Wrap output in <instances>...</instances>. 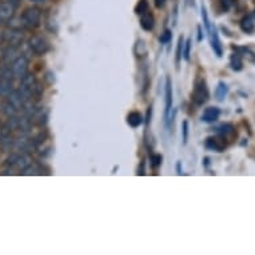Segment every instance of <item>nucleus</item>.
Masks as SVG:
<instances>
[{
  "label": "nucleus",
  "instance_id": "1",
  "mask_svg": "<svg viewBox=\"0 0 255 255\" xmlns=\"http://www.w3.org/2000/svg\"><path fill=\"white\" fill-rule=\"evenodd\" d=\"M193 102L194 105L197 107H201L209 101L210 98V92L209 87H207V83L203 78H198L195 80V84H194V91H193Z\"/></svg>",
  "mask_w": 255,
  "mask_h": 255
},
{
  "label": "nucleus",
  "instance_id": "2",
  "mask_svg": "<svg viewBox=\"0 0 255 255\" xmlns=\"http://www.w3.org/2000/svg\"><path fill=\"white\" fill-rule=\"evenodd\" d=\"M21 19L24 21L25 28H35L42 21V11L38 7H29V8L24 9Z\"/></svg>",
  "mask_w": 255,
  "mask_h": 255
},
{
  "label": "nucleus",
  "instance_id": "3",
  "mask_svg": "<svg viewBox=\"0 0 255 255\" xmlns=\"http://www.w3.org/2000/svg\"><path fill=\"white\" fill-rule=\"evenodd\" d=\"M28 46L29 48L32 50L35 55H38V56H43V55H46L48 51H50V44L47 42L46 39L40 36V35H34V36H31L28 40Z\"/></svg>",
  "mask_w": 255,
  "mask_h": 255
},
{
  "label": "nucleus",
  "instance_id": "4",
  "mask_svg": "<svg viewBox=\"0 0 255 255\" xmlns=\"http://www.w3.org/2000/svg\"><path fill=\"white\" fill-rule=\"evenodd\" d=\"M205 28L207 35H209L211 48H213V51L215 52V55L221 58L222 55H223V47H222L221 39H219V35H218L217 27H215L214 23H210V24L207 25V27H205Z\"/></svg>",
  "mask_w": 255,
  "mask_h": 255
},
{
  "label": "nucleus",
  "instance_id": "5",
  "mask_svg": "<svg viewBox=\"0 0 255 255\" xmlns=\"http://www.w3.org/2000/svg\"><path fill=\"white\" fill-rule=\"evenodd\" d=\"M164 98H166V106H164V123H166L167 127H170V118H171L172 110V83L170 78L166 79V92H164Z\"/></svg>",
  "mask_w": 255,
  "mask_h": 255
},
{
  "label": "nucleus",
  "instance_id": "6",
  "mask_svg": "<svg viewBox=\"0 0 255 255\" xmlns=\"http://www.w3.org/2000/svg\"><path fill=\"white\" fill-rule=\"evenodd\" d=\"M9 67H11L13 72V78L15 79H21L28 72V59L20 55Z\"/></svg>",
  "mask_w": 255,
  "mask_h": 255
},
{
  "label": "nucleus",
  "instance_id": "7",
  "mask_svg": "<svg viewBox=\"0 0 255 255\" xmlns=\"http://www.w3.org/2000/svg\"><path fill=\"white\" fill-rule=\"evenodd\" d=\"M3 40H4L8 46L19 47L24 40V35L21 32V29H13L9 28L3 32Z\"/></svg>",
  "mask_w": 255,
  "mask_h": 255
},
{
  "label": "nucleus",
  "instance_id": "8",
  "mask_svg": "<svg viewBox=\"0 0 255 255\" xmlns=\"http://www.w3.org/2000/svg\"><path fill=\"white\" fill-rule=\"evenodd\" d=\"M226 140L227 139H225L223 136H219V135H217V136H210V138L206 139L205 147L207 150L222 152V151H225V148L227 147Z\"/></svg>",
  "mask_w": 255,
  "mask_h": 255
},
{
  "label": "nucleus",
  "instance_id": "9",
  "mask_svg": "<svg viewBox=\"0 0 255 255\" xmlns=\"http://www.w3.org/2000/svg\"><path fill=\"white\" fill-rule=\"evenodd\" d=\"M16 5L12 4L11 1H3L0 3V23H7V21L13 17Z\"/></svg>",
  "mask_w": 255,
  "mask_h": 255
},
{
  "label": "nucleus",
  "instance_id": "10",
  "mask_svg": "<svg viewBox=\"0 0 255 255\" xmlns=\"http://www.w3.org/2000/svg\"><path fill=\"white\" fill-rule=\"evenodd\" d=\"M7 102H8L9 105L12 106L16 111L23 110V106H24V99L20 97V94L17 92V90H13L12 92H9L8 97H7Z\"/></svg>",
  "mask_w": 255,
  "mask_h": 255
},
{
  "label": "nucleus",
  "instance_id": "11",
  "mask_svg": "<svg viewBox=\"0 0 255 255\" xmlns=\"http://www.w3.org/2000/svg\"><path fill=\"white\" fill-rule=\"evenodd\" d=\"M1 55H3V60H4L7 64H12L15 60H16L19 56H20V52L17 51V47H12V46H7L4 48V51L1 52Z\"/></svg>",
  "mask_w": 255,
  "mask_h": 255
},
{
  "label": "nucleus",
  "instance_id": "12",
  "mask_svg": "<svg viewBox=\"0 0 255 255\" xmlns=\"http://www.w3.org/2000/svg\"><path fill=\"white\" fill-rule=\"evenodd\" d=\"M221 117V110L218 107H207V109L203 111V115H202V121L206 122V123H214L217 122Z\"/></svg>",
  "mask_w": 255,
  "mask_h": 255
},
{
  "label": "nucleus",
  "instance_id": "13",
  "mask_svg": "<svg viewBox=\"0 0 255 255\" xmlns=\"http://www.w3.org/2000/svg\"><path fill=\"white\" fill-rule=\"evenodd\" d=\"M140 27H142L144 31H147V32H150V31L154 29L155 19H154V15H152L150 11H147L146 13L140 15Z\"/></svg>",
  "mask_w": 255,
  "mask_h": 255
},
{
  "label": "nucleus",
  "instance_id": "14",
  "mask_svg": "<svg viewBox=\"0 0 255 255\" xmlns=\"http://www.w3.org/2000/svg\"><path fill=\"white\" fill-rule=\"evenodd\" d=\"M241 29L247 35H253L255 32V20L251 15H246L241 20Z\"/></svg>",
  "mask_w": 255,
  "mask_h": 255
},
{
  "label": "nucleus",
  "instance_id": "15",
  "mask_svg": "<svg viewBox=\"0 0 255 255\" xmlns=\"http://www.w3.org/2000/svg\"><path fill=\"white\" fill-rule=\"evenodd\" d=\"M32 164V158H31V155L28 152H23V154H19L17 156L16 163H15V167L19 168L20 171L25 170V168L28 167Z\"/></svg>",
  "mask_w": 255,
  "mask_h": 255
},
{
  "label": "nucleus",
  "instance_id": "16",
  "mask_svg": "<svg viewBox=\"0 0 255 255\" xmlns=\"http://www.w3.org/2000/svg\"><path fill=\"white\" fill-rule=\"evenodd\" d=\"M127 123H128V126L132 127V128L139 127V126L143 123L142 114L138 113V111H132V113H130L127 115Z\"/></svg>",
  "mask_w": 255,
  "mask_h": 255
},
{
  "label": "nucleus",
  "instance_id": "17",
  "mask_svg": "<svg viewBox=\"0 0 255 255\" xmlns=\"http://www.w3.org/2000/svg\"><path fill=\"white\" fill-rule=\"evenodd\" d=\"M230 67L233 71L239 72L243 70V60L242 55H239L238 52H235L230 56Z\"/></svg>",
  "mask_w": 255,
  "mask_h": 255
},
{
  "label": "nucleus",
  "instance_id": "18",
  "mask_svg": "<svg viewBox=\"0 0 255 255\" xmlns=\"http://www.w3.org/2000/svg\"><path fill=\"white\" fill-rule=\"evenodd\" d=\"M227 94H229V87H227V84L221 80L217 86V90H215V98H217V101L223 102L226 99Z\"/></svg>",
  "mask_w": 255,
  "mask_h": 255
},
{
  "label": "nucleus",
  "instance_id": "19",
  "mask_svg": "<svg viewBox=\"0 0 255 255\" xmlns=\"http://www.w3.org/2000/svg\"><path fill=\"white\" fill-rule=\"evenodd\" d=\"M13 91L12 80H7L0 78V97H8L9 92Z\"/></svg>",
  "mask_w": 255,
  "mask_h": 255
},
{
  "label": "nucleus",
  "instance_id": "20",
  "mask_svg": "<svg viewBox=\"0 0 255 255\" xmlns=\"http://www.w3.org/2000/svg\"><path fill=\"white\" fill-rule=\"evenodd\" d=\"M235 128L234 126L230 125V123H226V125H222L221 127H218L217 128V135L219 136H223L225 139H227L230 135H234Z\"/></svg>",
  "mask_w": 255,
  "mask_h": 255
},
{
  "label": "nucleus",
  "instance_id": "21",
  "mask_svg": "<svg viewBox=\"0 0 255 255\" xmlns=\"http://www.w3.org/2000/svg\"><path fill=\"white\" fill-rule=\"evenodd\" d=\"M7 24H8L9 28H13V29H23L25 28L24 27V21L23 19L20 17H11L8 21H7Z\"/></svg>",
  "mask_w": 255,
  "mask_h": 255
},
{
  "label": "nucleus",
  "instance_id": "22",
  "mask_svg": "<svg viewBox=\"0 0 255 255\" xmlns=\"http://www.w3.org/2000/svg\"><path fill=\"white\" fill-rule=\"evenodd\" d=\"M43 92H44L43 86L36 82V83L32 86V88H31V98H32V99H40V98L43 97Z\"/></svg>",
  "mask_w": 255,
  "mask_h": 255
},
{
  "label": "nucleus",
  "instance_id": "23",
  "mask_svg": "<svg viewBox=\"0 0 255 255\" xmlns=\"http://www.w3.org/2000/svg\"><path fill=\"white\" fill-rule=\"evenodd\" d=\"M183 38L180 36L178 40V47H176V55H175V64L176 68H179V63L182 60V55H183Z\"/></svg>",
  "mask_w": 255,
  "mask_h": 255
},
{
  "label": "nucleus",
  "instance_id": "24",
  "mask_svg": "<svg viewBox=\"0 0 255 255\" xmlns=\"http://www.w3.org/2000/svg\"><path fill=\"white\" fill-rule=\"evenodd\" d=\"M148 11V1L147 0H139L135 5V13L136 15H143Z\"/></svg>",
  "mask_w": 255,
  "mask_h": 255
},
{
  "label": "nucleus",
  "instance_id": "25",
  "mask_svg": "<svg viewBox=\"0 0 255 255\" xmlns=\"http://www.w3.org/2000/svg\"><path fill=\"white\" fill-rule=\"evenodd\" d=\"M0 110H1V113L4 114L5 117H8V118L15 117V115H16V110L13 109L12 106L9 105L8 102L3 103V105H1V107H0Z\"/></svg>",
  "mask_w": 255,
  "mask_h": 255
},
{
  "label": "nucleus",
  "instance_id": "26",
  "mask_svg": "<svg viewBox=\"0 0 255 255\" xmlns=\"http://www.w3.org/2000/svg\"><path fill=\"white\" fill-rule=\"evenodd\" d=\"M191 43H193V40H191V39H187V40L183 43V55H182V56H183V59L186 60V62H190V55H191V46H193Z\"/></svg>",
  "mask_w": 255,
  "mask_h": 255
},
{
  "label": "nucleus",
  "instance_id": "27",
  "mask_svg": "<svg viewBox=\"0 0 255 255\" xmlns=\"http://www.w3.org/2000/svg\"><path fill=\"white\" fill-rule=\"evenodd\" d=\"M150 164H151V167H152V170H156L158 167H160V164H162V155H159V154L151 155Z\"/></svg>",
  "mask_w": 255,
  "mask_h": 255
},
{
  "label": "nucleus",
  "instance_id": "28",
  "mask_svg": "<svg viewBox=\"0 0 255 255\" xmlns=\"http://www.w3.org/2000/svg\"><path fill=\"white\" fill-rule=\"evenodd\" d=\"M135 51H136V55H138V56H144L147 52L146 43L143 42V40H138V42H136V46H135Z\"/></svg>",
  "mask_w": 255,
  "mask_h": 255
},
{
  "label": "nucleus",
  "instance_id": "29",
  "mask_svg": "<svg viewBox=\"0 0 255 255\" xmlns=\"http://www.w3.org/2000/svg\"><path fill=\"white\" fill-rule=\"evenodd\" d=\"M171 38H172V32L170 29H164L163 34H160L159 36V42L162 43V44H167V43L171 42Z\"/></svg>",
  "mask_w": 255,
  "mask_h": 255
},
{
  "label": "nucleus",
  "instance_id": "30",
  "mask_svg": "<svg viewBox=\"0 0 255 255\" xmlns=\"http://www.w3.org/2000/svg\"><path fill=\"white\" fill-rule=\"evenodd\" d=\"M0 78H3V79H7V80H13L15 78H13V72L12 70H11V67H5L1 70V74H0Z\"/></svg>",
  "mask_w": 255,
  "mask_h": 255
},
{
  "label": "nucleus",
  "instance_id": "31",
  "mask_svg": "<svg viewBox=\"0 0 255 255\" xmlns=\"http://www.w3.org/2000/svg\"><path fill=\"white\" fill-rule=\"evenodd\" d=\"M188 122L187 121H183L182 123V140H183V144H186L188 140Z\"/></svg>",
  "mask_w": 255,
  "mask_h": 255
},
{
  "label": "nucleus",
  "instance_id": "32",
  "mask_svg": "<svg viewBox=\"0 0 255 255\" xmlns=\"http://www.w3.org/2000/svg\"><path fill=\"white\" fill-rule=\"evenodd\" d=\"M44 80H46V83L48 84V86H51V84H54L55 80H56L54 72H52V71H47L46 75H44Z\"/></svg>",
  "mask_w": 255,
  "mask_h": 255
},
{
  "label": "nucleus",
  "instance_id": "33",
  "mask_svg": "<svg viewBox=\"0 0 255 255\" xmlns=\"http://www.w3.org/2000/svg\"><path fill=\"white\" fill-rule=\"evenodd\" d=\"M17 156H19V154H15V152L9 155L8 158H7V160H5V162H7V166H9V167H15V163H16Z\"/></svg>",
  "mask_w": 255,
  "mask_h": 255
},
{
  "label": "nucleus",
  "instance_id": "34",
  "mask_svg": "<svg viewBox=\"0 0 255 255\" xmlns=\"http://www.w3.org/2000/svg\"><path fill=\"white\" fill-rule=\"evenodd\" d=\"M221 5L222 9L226 12V11H229L233 7V0H221Z\"/></svg>",
  "mask_w": 255,
  "mask_h": 255
},
{
  "label": "nucleus",
  "instance_id": "35",
  "mask_svg": "<svg viewBox=\"0 0 255 255\" xmlns=\"http://www.w3.org/2000/svg\"><path fill=\"white\" fill-rule=\"evenodd\" d=\"M166 1H167V0H154V4L156 8L160 9V8H163L164 4H166Z\"/></svg>",
  "mask_w": 255,
  "mask_h": 255
},
{
  "label": "nucleus",
  "instance_id": "36",
  "mask_svg": "<svg viewBox=\"0 0 255 255\" xmlns=\"http://www.w3.org/2000/svg\"><path fill=\"white\" fill-rule=\"evenodd\" d=\"M203 34H202V27H198V42H202Z\"/></svg>",
  "mask_w": 255,
  "mask_h": 255
},
{
  "label": "nucleus",
  "instance_id": "37",
  "mask_svg": "<svg viewBox=\"0 0 255 255\" xmlns=\"http://www.w3.org/2000/svg\"><path fill=\"white\" fill-rule=\"evenodd\" d=\"M8 1H11V3H12V4L17 5V3H19V1H20V0H8Z\"/></svg>",
  "mask_w": 255,
  "mask_h": 255
},
{
  "label": "nucleus",
  "instance_id": "38",
  "mask_svg": "<svg viewBox=\"0 0 255 255\" xmlns=\"http://www.w3.org/2000/svg\"><path fill=\"white\" fill-rule=\"evenodd\" d=\"M176 170H178V174H182V172H180V163H178V166H176Z\"/></svg>",
  "mask_w": 255,
  "mask_h": 255
},
{
  "label": "nucleus",
  "instance_id": "39",
  "mask_svg": "<svg viewBox=\"0 0 255 255\" xmlns=\"http://www.w3.org/2000/svg\"><path fill=\"white\" fill-rule=\"evenodd\" d=\"M31 1H34V3H43L44 0H31Z\"/></svg>",
  "mask_w": 255,
  "mask_h": 255
},
{
  "label": "nucleus",
  "instance_id": "40",
  "mask_svg": "<svg viewBox=\"0 0 255 255\" xmlns=\"http://www.w3.org/2000/svg\"><path fill=\"white\" fill-rule=\"evenodd\" d=\"M193 1H194V0H186V3H187V4H191Z\"/></svg>",
  "mask_w": 255,
  "mask_h": 255
},
{
  "label": "nucleus",
  "instance_id": "41",
  "mask_svg": "<svg viewBox=\"0 0 255 255\" xmlns=\"http://www.w3.org/2000/svg\"><path fill=\"white\" fill-rule=\"evenodd\" d=\"M1 64H3V60L0 59V68H1Z\"/></svg>",
  "mask_w": 255,
  "mask_h": 255
},
{
  "label": "nucleus",
  "instance_id": "42",
  "mask_svg": "<svg viewBox=\"0 0 255 255\" xmlns=\"http://www.w3.org/2000/svg\"><path fill=\"white\" fill-rule=\"evenodd\" d=\"M0 74H1V70H0Z\"/></svg>",
  "mask_w": 255,
  "mask_h": 255
},
{
  "label": "nucleus",
  "instance_id": "43",
  "mask_svg": "<svg viewBox=\"0 0 255 255\" xmlns=\"http://www.w3.org/2000/svg\"><path fill=\"white\" fill-rule=\"evenodd\" d=\"M254 16H255V12H254Z\"/></svg>",
  "mask_w": 255,
  "mask_h": 255
}]
</instances>
